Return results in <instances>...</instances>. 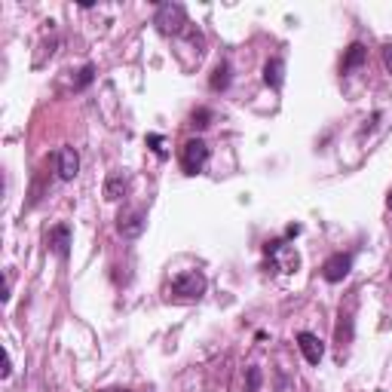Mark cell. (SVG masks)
<instances>
[{
  "instance_id": "1",
  "label": "cell",
  "mask_w": 392,
  "mask_h": 392,
  "mask_svg": "<svg viewBox=\"0 0 392 392\" xmlns=\"http://www.w3.org/2000/svg\"><path fill=\"white\" fill-rule=\"evenodd\" d=\"M205 288H209V279H205V273H199V270L178 273L172 279V295L184 297V301H199V297L205 295Z\"/></svg>"
},
{
  "instance_id": "2",
  "label": "cell",
  "mask_w": 392,
  "mask_h": 392,
  "mask_svg": "<svg viewBox=\"0 0 392 392\" xmlns=\"http://www.w3.org/2000/svg\"><path fill=\"white\" fill-rule=\"evenodd\" d=\"M209 157H212V150H209V144H205L203 138H190V141H184V148H181L184 175H199L205 166H209Z\"/></svg>"
},
{
  "instance_id": "3",
  "label": "cell",
  "mask_w": 392,
  "mask_h": 392,
  "mask_svg": "<svg viewBox=\"0 0 392 392\" xmlns=\"http://www.w3.org/2000/svg\"><path fill=\"white\" fill-rule=\"evenodd\" d=\"M153 25L163 31V34H181V31L190 25V22H187V10H184L181 3H159Z\"/></svg>"
},
{
  "instance_id": "4",
  "label": "cell",
  "mask_w": 392,
  "mask_h": 392,
  "mask_svg": "<svg viewBox=\"0 0 392 392\" xmlns=\"http://www.w3.org/2000/svg\"><path fill=\"white\" fill-rule=\"evenodd\" d=\"M117 230L123 233V240H138L148 230V212L144 209H123L117 218Z\"/></svg>"
},
{
  "instance_id": "5",
  "label": "cell",
  "mask_w": 392,
  "mask_h": 392,
  "mask_svg": "<svg viewBox=\"0 0 392 392\" xmlns=\"http://www.w3.org/2000/svg\"><path fill=\"white\" fill-rule=\"evenodd\" d=\"M350 270H352V255H350V251H347V255H343V251H337V255H331L325 264H322V279L331 282V285H337V282L347 279Z\"/></svg>"
},
{
  "instance_id": "6",
  "label": "cell",
  "mask_w": 392,
  "mask_h": 392,
  "mask_svg": "<svg viewBox=\"0 0 392 392\" xmlns=\"http://www.w3.org/2000/svg\"><path fill=\"white\" fill-rule=\"evenodd\" d=\"M46 249L58 260H68V255H71V227L68 224L49 227V233H46Z\"/></svg>"
},
{
  "instance_id": "7",
  "label": "cell",
  "mask_w": 392,
  "mask_h": 392,
  "mask_svg": "<svg viewBox=\"0 0 392 392\" xmlns=\"http://www.w3.org/2000/svg\"><path fill=\"white\" fill-rule=\"evenodd\" d=\"M56 172L61 181H74L77 172H80V153H77L74 148H58L56 150Z\"/></svg>"
},
{
  "instance_id": "8",
  "label": "cell",
  "mask_w": 392,
  "mask_h": 392,
  "mask_svg": "<svg viewBox=\"0 0 392 392\" xmlns=\"http://www.w3.org/2000/svg\"><path fill=\"white\" fill-rule=\"evenodd\" d=\"M295 340H297V350L304 352L306 365H319L322 359H325V343H322L313 331H297Z\"/></svg>"
},
{
  "instance_id": "9",
  "label": "cell",
  "mask_w": 392,
  "mask_h": 392,
  "mask_svg": "<svg viewBox=\"0 0 392 392\" xmlns=\"http://www.w3.org/2000/svg\"><path fill=\"white\" fill-rule=\"evenodd\" d=\"M368 61V46L365 43H350V49L343 52V61H340V74L347 77V74H352L356 68H362Z\"/></svg>"
},
{
  "instance_id": "10",
  "label": "cell",
  "mask_w": 392,
  "mask_h": 392,
  "mask_svg": "<svg viewBox=\"0 0 392 392\" xmlns=\"http://www.w3.org/2000/svg\"><path fill=\"white\" fill-rule=\"evenodd\" d=\"M264 83H267V86H270L273 92L282 89V83H285V58L273 56L270 61H267V65H264Z\"/></svg>"
},
{
  "instance_id": "11",
  "label": "cell",
  "mask_w": 392,
  "mask_h": 392,
  "mask_svg": "<svg viewBox=\"0 0 392 392\" xmlns=\"http://www.w3.org/2000/svg\"><path fill=\"white\" fill-rule=\"evenodd\" d=\"M129 194V181H126V175L123 172H113L111 178L104 181V199L107 203H120L123 196Z\"/></svg>"
},
{
  "instance_id": "12",
  "label": "cell",
  "mask_w": 392,
  "mask_h": 392,
  "mask_svg": "<svg viewBox=\"0 0 392 392\" xmlns=\"http://www.w3.org/2000/svg\"><path fill=\"white\" fill-rule=\"evenodd\" d=\"M227 86H230V61H221L209 77V89L212 92H227Z\"/></svg>"
},
{
  "instance_id": "13",
  "label": "cell",
  "mask_w": 392,
  "mask_h": 392,
  "mask_svg": "<svg viewBox=\"0 0 392 392\" xmlns=\"http://www.w3.org/2000/svg\"><path fill=\"white\" fill-rule=\"evenodd\" d=\"M350 340H352V310H347V313L340 310V322H337V343H340V350H343Z\"/></svg>"
},
{
  "instance_id": "14",
  "label": "cell",
  "mask_w": 392,
  "mask_h": 392,
  "mask_svg": "<svg viewBox=\"0 0 392 392\" xmlns=\"http://www.w3.org/2000/svg\"><path fill=\"white\" fill-rule=\"evenodd\" d=\"M260 383H264V371L258 365L245 368V392H260Z\"/></svg>"
},
{
  "instance_id": "15",
  "label": "cell",
  "mask_w": 392,
  "mask_h": 392,
  "mask_svg": "<svg viewBox=\"0 0 392 392\" xmlns=\"http://www.w3.org/2000/svg\"><path fill=\"white\" fill-rule=\"evenodd\" d=\"M212 120H214V113L209 111V107H196V111L190 113V126L199 129V132H203V129H209Z\"/></svg>"
},
{
  "instance_id": "16",
  "label": "cell",
  "mask_w": 392,
  "mask_h": 392,
  "mask_svg": "<svg viewBox=\"0 0 392 392\" xmlns=\"http://www.w3.org/2000/svg\"><path fill=\"white\" fill-rule=\"evenodd\" d=\"M92 80H95V65H83L80 77H77V80H74V92H83V89H86Z\"/></svg>"
},
{
  "instance_id": "17",
  "label": "cell",
  "mask_w": 392,
  "mask_h": 392,
  "mask_svg": "<svg viewBox=\"0 0 392 392\" xmlns=\"http://www.w3.org/2000/svg\"><path fill=\"white\" fill-rule=\"evenodd\" d=\"M148 144L153 148V153H157L159 159H166V157H168V150L163 148V135H148Z\"/></svg>"
},
{
  "instance_id": "18",
  "label": "cell",
  "mask_w": 392,
  "mask_h": 392,
  "mask_svg": "<svg viewBox=\"0 0 392 392\" xmlns=\"http://www.w3.org/2000/svg\"><path fill=\"white\" fill-rule=\"evenodd\" d=\"M383 65H386V71L392 74V40L383 43Z\"/></svg>"
},
{
  "instance_id": "19",
  "label": "cell",
  "mask_w": 392,
  "mask_h": 392,
  "mask_svg": "<svg viewBox=\"0 0 392 392\" xmlns=\"http://www.w3.org/2000/svg\"><path fill=\"white\" fill-rule=\"evenodd\" d=\"M10 374H13V362H10V352H6L3 356V380L10 377Z\"/></svg>"
},
{
  "instance_id": "20",
  "label": "cell",
  "mask_w": 392,
  "mask_h": 392,
  "mask_svg": "<svg viewBox=\"0 0 392 392\" xmlns=\"http://www.w3.org/2000/svg\"><path fill=\"white\" fill-rule=\"evenodd\" d=\"M98 392H129V389H98Z\"/></svg>"
},
{
  "instance_id": "21",
  "label": "cell",
  "mask_w": 392,
  "mask_h": 392,
  "mask_svg": "<svg viewBox=\"0 0 392 392\" xmlns=\"http://www.w3.org/2000/svg\"><path fill=\"white\" fill-rule=\"evenodd\" d=\"M386 205H389V212H392V190H389V199H386Z\"/></svg>"
}]
</instances>
